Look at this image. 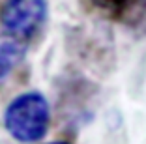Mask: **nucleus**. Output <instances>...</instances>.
Segmentation results:
<instances>
[{"label": "nucleus", "mask_w": 146, "mask_h": 144, "mask_svg": "<svg viewBox=\"0 0 146 144\" xmlns=\"http://www.w3.org/2000/svg\"><path fill=\"white\" fill-rule=\"evenodd\" d=\"M51 125V105L38 90H28L11 99L4 110L8 135L21 144L39 142Z\"/></svg>", "instance_id": "nucleus-1"}, {"label": "nucleus", "mask_w": 146, "mask_h": 144, "mask_svg": "<svg viewBox=\"0 0 146 144\" xmlns=\"http://www.w3.org/2000/svg\"><path fill=\"white\" fill-rule=\"evenodd\" d=\"M47 15V0H4L0 6V26L4 34L28 43L41 32Z\"/></svg>", "instance_id": "nucleus-2"}, {"label": "nucleus", "mask_w": 146, "mask_h": 144, "mask_svg": "<svg viewBox=\"0 0 146 144\" xmlns=\"http://www.w3.org/2000/svg\"><path fill=\"white\" fill-rule=\"evenodd\" d=\"M28 43L9 34H0V82L6 81L25 60Z\"/></svg>", "instance_id": "nucleus-3"}, {"label": "nucleus", "mask_w": 146, "mask_h": 144, "mask_svg": "<svg viewBox=\"0 0 146 144\" xmlns=\"http://www.w3.org/2000/svg\"><path fill=\"white\" fill-rule=\"evenodd\" d=\"M86 2L92 9L112 21H125L133 17V13H137L146 4V0H86Z\"/></svg>", "instance_id": "nucleus-4"}, {"label": "nucleus", "mask_w": 146, "mask_h": 144, "mask_svg": "<svg viewBox=\"0 0 146 144\" xmlns=\"http://www.w3.org/2000/svg\"><path fill=\"white\" fill-rule=\"evenodd\" d=\"M43 144H71L68 140H51V142H43Z\"/></svg>", "instance_id": "nucleus-5"}]
</instances>
